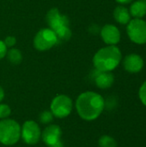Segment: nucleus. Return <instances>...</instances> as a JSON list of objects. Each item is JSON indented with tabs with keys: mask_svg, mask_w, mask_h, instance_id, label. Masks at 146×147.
Segmentation results:
<instances>
[{
	"mask_svg": "<svg viewBox=\"0 0 146 147\" xmlns=\"http://www.w3.org/2000/svg\"><path fill=\"white\" fill-rule=\"evenodd\" d=\"M11 114V109L9 105L0 103V120L7 119Z\"/></svg>",
	"mask_w": 146,
	"mask_h": 147,
	"instance_id": "18",
	"label": "nucleus"
},
{
	"mask_svg": "<svg viewBox=\"0 0 146 147\" xmlns=\"http://www.w3.org/2000/svg\"><path fill=\"white\" fill-rule=\"evenodd\" d=\"M7 53V47L3 40H0V59L5 57Z\"/></svg>",
	"mask_w": 146,
	"mask_h": 147,
	"instance_id": "21",
	"label": "nucleus"
},
{
	"mask_svg": "<svg viewBox=\"0 0 146 147\" xmlns=\"http://www.w3.org/2000/svg\"><path fill=\"white\" fill-rule=\"evenodd\" d=\"M46 22L49 28L57 35L59 40H68L71 36L69 28V19L66 16L61 15L58 9H52L46 14Z\"/></svg>",
	"mask_w": 146,
	"mask_h": 147,
	"instance_id": "3",
	"label": "nucleus"
},
{
	"mask_svg": "<svg viewBox=\"0 0 146 147\" xmlns=\"http://www.w3.org/2000/svg\"><path fill=\"white\" fill-rule=\"evenodd\" d=\"M3 98H4V91H3V89L0 86V103L2 102Z\"/></svg>",
	"mask_w": 146,
	"mask_h": 147,
	"instance_id": "23",
	"label": "nucleus"
},
{
	"mask_svg": "<svg viewBox=\"0 0 146 147\" xmlns=\"http://www.w3.org/2000/svg\"><path fill=\"white\" fill-rule=\"evenodd\" d=\"M122 54L116 46H108L101 48L93 58L96 70L100 71H112L120 63Z\"/></svg>",
	"mask_w": 146,
	"mask_h": 147,
	"instance_id": "2",
	"label": "nucleus"
},
{
	"mask_svg": "<svg viewBox=\"0 0 146 147\" xmlns=\"http://www.w3.org/2000/svg\"><path fill=\"white\" fill-rule=\"evenodd\" d=\"M6 55H7L8 59L9 60V62L14 64V65L19 64L22 59V53L16 48H10L9 51H7Z\"/></svg>",
	"mask_w": 146,
	"mask_h": 147,
	"instance_id": "15",
	"label": "nucleus"
},
{
	"mask_svg": "<svg viewBox=\"0 0 146 147\" xmlns=\"http://www.w3.org/2000/svg\"><path fill=\"white\" fill-rule=\"evenodd\" d=\"M114 17L117 22L125 25L131 21V15L127 8L119 5L114 10Z\"/></svg>",
	"mask_w": 146,
	"mask_h": 147,
	"instance_id": "14",
	"label": "nucleus"
},
{
	"mask_svg": "<svg viewBox=\"0 0 146 147\" xmlns=\"http://www.w3.org/2000/svg\"><path fill=\"white\" fill-rule=\"evenodd\" d=\"M21 139V126L12 119L0 120V143L4 146H13Z\"/></svg>",
	"mask_w": 146,
	"mask_h": 147,
	"instance_id": "4",
	"label": "nucleus"
},
{
	"mask_svg": "<svg viewBox=\"0 0 146 147\" xmlns=\"http://www.w3.org/2000/svg\"><path fill=\"white\" fill-rule=\"evenodd\" d=\"M129 39L135 44H146V22L140 18L131 20L126 26Z\"/></svg>",
	"mask_w": 146,
	"mask_h": 147,
	"instance_id": "6",
	"label": "nucleus"
},
{
	"mask_svg": "<svg viewBox=\"0 0 146 147\" xmlns=\"http://www.w3.org/2000/svg\"><path fill=\"white\" fill-rule=\"evenodd\" d=\"M101 36L108 46H115L120 40V32L113 24H106L101 29Z\"/></svg>",
	"mask_w": 146,
	"mask_h": 147,
	"instance_id": "10",
	"label": "nucleus"
},
{
	"mask_svg": "<svg viewBox=\"0 0 146 147\" xmlns=\"http://www.w3.org/2000/svg\"><path fill=\"white\" fill-rule=\"evenodd\" d=\"M129 12L134 18L142 19L146 15V0H137L133 2L130 6Z\"/></svg>",
	"mask_w": 146,
	"mask_h": 147,
	"instance_id": "13",
	"label": "nucleus"
},
{
	"mask_svg": "<svg viewBox=\"0 0 146 147\" xmlns=\"http://www.w3.org/2000/svg\"><path fill=\"white\" fill-rule=\"evenodd\" d=\"M58 41L59 39L52 29L43 28L36 34L34 39V47L39 51H46L55 46Z\"/></svg>",
	"mask_w": 146,
	"mask_h": 147,
	"instance_id": "8",
	"label": "nucleus"
},
{
	"mask_svg": "<svg viewBox=\"0 0 146 147\" xmlns=\"http://www.w3.org/2000/svg\"><path fill=\"white\" fill-rule=\"evenodd\" d=\"M144 59L137 53H130L126 55L123 60L124 69L130 73H138L144 68Z\"/></svg>",
	"mask_w": 146,
	"mask_h": 147,
	"instance_id": "11",
	"label": "nucleus"
},
{
	"mask_svg": "<svg viewBox=\"0 0 146 147\" xmlns=\"http://www.w3.org/2000/svg\"><path fill=\"white\" fill-rule=\"evenodd\" d=\"M3 42H4V44L6 45L7 47H13L15 44L16 40H15V37H13V36H8V37L5 38V40H3Z\"/></svg>",
	"mask_w": 146,
	"mask_h": 147,
	"instance_id": "20",
	"label": "nucleus"
},
{
	"mask_svg": "<svg viewBox=\"0 0 146 147\" xmlns=\"http://www.w3.org/2000/svg\"><path fill=\"white\" fill-rule=\"evenodd\" d=\"M99 147H117L116 140L109 136V135H103L98 140Z\"/></svg>",
	"mask_w": 146,
	"mask_h": 147,
	"instance_id": "16",
	"label": "nucleus"
},
{
	"mask_svg": "<svg viewBox=\"0 0 146 147\" xmlns=\"http://www.w3.org/2000/svg\"><path fill=\"white\" fill-rule=\"evenodd\" d=\"M53 118H54V116L50 110H45V111L41 112L40 114V116H39L40 121L43 124L51 123L53 121Z\"/></svg>",
	"mask_w": 146,
	"mask_h": 147,
	"instance_id": "17",
	"label": "nucleus"
},
{
	"mask_svg": "<svg viewBox=\"0 0 146 147\" xmlns=\"http://www.w3.org/2000/svg\"><path fill=\"white\" fill-rule=\"evenodd\" d=\"M62 130L59 125L52 124L47 126L41 133L42 141L48 147L52 146L61 140Z\"/></svg>",
	"mask_w": 146,
	"mask_h": 147,
	"instance_id": "9",
	"label": "nucleus"
},
{
	"mask_svg": "<svg viewBox=\"0 0 146 147\" xmlns=\"http://www.w3.org/2000/svg\"><path fill=\"white\" fill-rule=\"evenodd\" d=\"M73 109L72 100L66 95L55 96L50 105V111L54 117L63 119L69 116Z\"/></svg>",
	"mask_w": 146,
	"mask_h": 147,
	"instance_id": "5",
	"label": "nucleus"
},
{
	"mask_svg": "<svg viewBox=\"0 0 146 147\" xmlns=\"http://www.w3.org/2000/svg\"><path fill=\"white\" fill-rule=\"evenodd\" d=\"M50 147H64V145H63V143H62L61 140H60V141H59L58 143H56L55 145H53V146H52Z\"/></svg>",
	"mask_w": 146,
	"mask_h": 147,
	"instance_id": "24",
	"label": "nucleus"
},
{
	"mask_svg": "<svg viewBox=\"0 0 146 147\" xmlns=\"http://www.w3.org/2000/svg\"><path fill=\"white\" fill-rule=\"evenodd\" d=\"M116 2L120 4H128V3H131L132 2H133V0H116Z\"/></svg>",
	"mask_w": 146,
	"mask_h": 147,
	"instance_id": "22",
	"label": "nucleus"
},
{
	"mask_svg": "<svg viewBox=\"0 0 146 147\" xmlns=\"http://www.w3.org/2000/svg\"><path fill=\"white\" fill-rule=\"evenodd\" d=\"M94 81L98 88L106 90L113 85L114 82V77L111 73V71H100L96 70V73L94 77Z\"/></svg>",
	"mask_w": 146,
	"mask_h": 147,
	"instance_id": "12",
	"label": "nucleus"
},
{
	"mask_svg": "<svg viewBox=\"0 0 146 147\" xmlns=\"http://www.w3.org/2000/svg\"><path fill=\"white\" fill-rule=\"evenodd\" d=\"M21 138L23 142L29 146L39 143L41 139V130L40 126L34 121H26L21 127Z\"/></svg>",
	"mask_w": 146,
	"mask_h": 147,
	"instance_id": "7",
	"label": "nucleus"
},
{
	"mask_svg": "<svg viewBox=\"0 0 146 147\" xmlns=\"http://www.w3.org/2000/svg\"><path fill=\"white\" fill-rule=\"evenodd\" d=\"M139 96L141 101V102L146 106V81L140 86L139 91Z\"/></svg>",
	"mask_w": 146,
	"mask_h": 147,
	"instance_id": "19",
	"label": "nucleus"
},
{
	"mask_svg": "<svg viewBox=\"0 0 146 147\" xmlns=\"http://www.w3.org/2000/svg\"><path fill=\"white\" fill-rule=\"evenodd\" d=\"M75 107L78 115L84 121L96 120L105 109V100L98 93L86 91L78 96Z\"/></svg>",
	"mask_w": 146,
	"mask_h": 147,
	"instance_id": "1",
	"label": "nucleus"
}]
</instances>
